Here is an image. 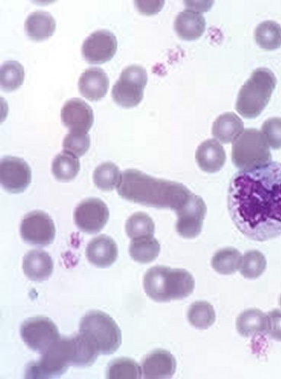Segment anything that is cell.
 <instances>
[{"instance_id":"obj_23","label":"cell","mask_w":281,"mask_h":379,"mask_svg":"<svg viewBox=\"0 0 281 379\" xmlns=\"http://www.w3.org/2000/svg\"><path fill=\"white\" fill-rule=\"evenodd\" d=\"M244 130L241 118L233 112L220 115L214 122L211 133L223 143L233 142Z\"/></svg>"},{"instance_id":"obj_22","label":"cell","mask_w":281,"mask_h":379,"mask_svg":"<svg viewBox=\"0 0 281 379\" xmlns=\"http://www.w3.org/2000/svg\"><path fill=\"white\" fill-rule=\"evenodd\" d=\"M55 20L46 11H36L31 13L25 22V30L30 39L43 41L51 37L55 32Z\"/></svg>"},{"instance_id":"obj_29","label":"cell","mask_w":281,"mask_h":379,"mask_svg":"<svg viewBox=\"0 0 281 379\" xmlns=\"http://www.w3.org/2000/svg\"><path fill=\"white\" fill-rule=\"evenodd\" d=\"M142 368L134 360L119 358L110 361L107 367L106 378L110 379H139Z\"/></svg>"},{"instance_id":"obj_10","label":"cell","mask_w":281,"mask_h":379,"mask_svg":"<svg viewBox=\"0 0 281 379\" xmlns=\"http://www.w3.org/2000/svg\"><path fill=\"white\" fill-rule=\"evenodd\" d=\"M20 232L26 243L38 247H45L55 239V227L51 218L41 211H31L23 217Z\"/></svg>"},{"instance_id":"obj_7","label":"cell","mask_w":281,"mask_h":379,"mask_svg":"<svg viewBox=\"0 0 281 379\" xmlns=\"http://www.w3.org/2000/svg\"><path fill=\"white\" fill-rule=\"evenodd\" d=\"M79 333L90 339L100 354H112L122 344V333L117 324L101 311L86 313L80 321Z\"/></svg>"},{"instance_id":"obj_3","label":"cell","mask_w":281,"mask_h":379,"mask_svg":"<svg viewBox=\"0 0 281 379\" xmlns=\"http://www.w3.org/2000/svg\"><path fill=\"white\" fill-rule=\"evenodd\" d=\"M99 354L93 342L81 333L72 337L60 338L41 354L38 361L27 365L25 378H56L70 366L84 367L93 364Z\"/></svg>"},{"instance_id":"obj_5","label":"cell","mask_w":281,"mask_h":379,"mask_svg":"<svg viewBox=\"0 0 281 379\" xmlns=\"http://www.w3.org/2000/svg\"><path fill=\"white\" fill-rule=\"evenodd\" d=\"M276 84V77L270 69H255L238 92L235 109L244 118L257 117L269 102Z\"/></svg>"},{"instance_id":"obj_20","label":"cell","mask_w":281,"mask_h":379,"mask_svg":"<svg viewBox=\"0 0 281 379\" xmlns=\"http://www.w3.org/2000/svg\"><path fill=\"white\" fill-rule=\"evenodd\" d=\"M22 269L31 280H46L52 274L53 262L51 256L43 250H32L23 257Z\"/></svg>"},{"instance_id":"obj_18","label":"cell","mask_w":281,"mask_h":379,"mask_svg":"<svg viewBox=\"0 0 281 379\" xmlns=\"http://www.w3.org/2000/svg\"><path fill=\"white\" fill-rule=\"evenodd\" d=\"M109 85V78L105 72L97 67L86 69L78 82L81 94L91 101L103 98L107 94Z\"/></svg>"},{"instance_id":"obj_26","label":"cell","mask_w":281,"mask_h":379,"mask_svg":"<svg viewBox=\"0 0 281 379\" xmlns=\"http://www.w3.org/2000/svg\"><path fill=\"white\" fill-rule=\"evenodd\" d=\"M129 251L134 261L148 263L157 257L160 251V244L153 236L142 237L132 240Z\"/></svg>"},{"instance_id":"obj_39","label":"cell","mask_w":281,"mask_h":379,"mask_svg":"<svg viewBox=\"0 0 281 379\" xmlns=\"http://www.w3.org/2000/svg\"><path fill=\"white\" fill-rule=\"evenodd\" d=\"M184 2L186 3L185 4L188 8H189L188 9H191L200 13L209 10L214 1H205L204 4H195L194 1H189V2L188 1H185Z\"/></svg>"},{"instance_id":"obj_8","label":"cell","mask_w":281,"mask_h":379,"mask_svg":"<svg viewBox=\"0 0 281 379\" xmlns=\"http://www.w3.org/2000/svg\"><path fill=\"white\" fill-rule=\"evenodd\" d=\"M147 82L148 74L143 66H127L122 71L119 80L112 87V97L114 101L126 108L136 106L143 98Z\"/></svg>"},{"instance_id":"obj_9","label":"cell","mask_w":281,"mask_h":379,"mask_svg":"<svg viewBox=\"0 0 281 379\" xmlns=\"http://www.w3.org/2000/svg\"><path fill=\"white\" fill-rule=\"evenodd\" d=\"M20 333L25 344L41 354L60 338L56 325L45 316L25 320L20 326Z\"/></svg>"},{"instance_id":"obj_19","label":"cell","mask_w":281,"mask_h":379,"mask_svg":"<svg viewBox=\"0 0 281 379\" xmlns=\"http://www.w3.org/2000/svg\"><path fill=\"white\" fill-rule=\"evenodd\" d=\"M226 152L223 146L214 139L202 142L195 152V159L199 167L207 173L220 170L226 162Z\"/></svg>"},{"instance_id":"obj_14","label":"cell","mask_w":281,"mask_h":379,"mask_svg":"<svg viewBox=\"0 0 281 379\" xmlns=\"http://www.w3.org/2000/svg\"><path fill=\"white\" fill-rule=\"evenodd\" d=\"M32 171L22 159L5 156L0 161V182L2 187L11 193L22 192L30 185Z\"/></svg>"},{"instance_id":"obj_2","label":"cell","mask_w":281,"mask_h":379,"mask_svg":"<svg viewBox=\"0 0 281 379\" xmlns=\"http://www.w3.org/2000/svg\"><path fill=\"white\" fill-rule=\"evenodd\" d=\"M117 191L123 199L157 209L175 212L183 207L192 194L182 183L156 178L136 169L121 173Z\"/></svg>"},{"instance_id":"obj_6","label":"cell","mask_w":281,"mask_h":379,"mask_svg":"<svg viewBox=\"0 0 281 379\" xmlns=\"http://www.w3.org/2000/svg\"><path fill=\"white\" fill-rule=\"evenodd\" d=\"M269 145L261 132L245 129L233 142L232 161L241 170H250L271 162Z\"/></svg>"},{"instance_id":"obj_25","label":"cell","mask_w":281,"mask_h":379,"mask_svg":"<svg viewBox=\"0 0 281 379\" xmlns=\"http://www.w3.org/2000/svg\"><path fill=\"white\" fill-rule=\"evenodd\" d=\"M51 168L54 177L58 180L68 182L78 174L80 163L77 156L63 150L53 159Z\"/></svg>"},{"instance_id":"obj_32","label":"cell","mask_w":281,"mask_h":379,"mask_svg":"<svg viewBox=\"0 0 281 379\" xmlns=\"http://www.w3.org/2000/svg\"><path fill=\"white\" fill-rule=\"evenodd\" d=\"M188 319L190 323L196 328L207 329L215 322V311L214 307L207 302H195L188 309Z\"/></svg>"},{"instance_id":"obj_38","label":"cell","mask_w":281,"mask_h":379,"mask_svg":"<svg viewBox=\"0 0 281 379\" xmlns=\"http://www.w3.org/2000/svg\"><path fill=\"white\" fill-rule=\"evenodd\" d=\"M137 10L142 14L154 15L163 8L164 1H135Z\"/></svg>"},{"instance_id":"obj_37","label":"cell","mask_w":281,"mask_h":379,"mask_svg":"<svg viewBox=\"0 0 281 379\" xmlns=\"http://www.w3.org/2000/svg\"><path fill=\"white\" fill-rule=\"evenodd\" d=\"M268 334L277 341L281 342V311L274 309L268 314Z\"/></svg>"},{"instance_id":"obj_36","label":"cell","mask_w":281,"mask_h":379,"mask_svg":"<svg viewBox=\"0 0 281 379\" xmlns=\"http://www.w3.org/2000/svg\"><path fill=\"white\" fill-rule=\"evenodd\" d=\"M261 131L271 148L281 149V118L267 119L262 125Z\"/></svg>"},{"instance_id":"obj_17","label":"cell","mask_w":281,"mask_h":379,"mask_svg":"<svg viewBox=\"0 0 281 379\" xmlns=\"http://www.w3.org/2000/svg\"><path fill=\"white\" fill-rule=\"evenodd\" d=\"M86 256L91 264L98 268H107L117 259V244L107 235H99L88 243Z\"/></svg>"},{"instance_id":"obj_12","label":"cell","mask_w":281,"mask_h":379,"mask_svg":"<svg viewBox=\"0 0 281 379\" xmlns=\"http://www.w3.org/2000/svg\"><path fill=\"white\" fill-rule=\"evenodd\" d=\"M176 213L178 216L176 230L179 235L191 239L201 232L207 213V206L201 197L192 193L186 204Z\"/></svg>"},{"instance_id":"obj_11","label":"cell","mask_w":281,"mask_h":379,"mask_svg":"<svg viewBox=\"0 0 281 379\" xmlns=\"http://www.w3.org/2000/svg\"><path fill=\"white\" fill-rule=\"evenodd\" d=\"M109 216V209L105 202L98 198H89L76 207L74 220L81 231L95 234L105 227Z\"/></svg>"},{"instance_id":"obj_24","label":"cell","mask_w":281,"mask_h":379,"mask_svg":"<svg viewBox=\"0 0 281 379\" xmlns=\"http://www.w3.org/2000/svg\"><path fill=\"white\" fill-rule=\"evenodd\" d=\"M236 328L244 337L268 333V316L257 309H247L236 320Z\"/></svg>"},{"instance_id":"obj_15","label":"cell","mask_w":281,"mask_h":379,"mask_svg":"<svg viewBox=\"0 0 281 379\" xmlns=\"http://www.w3.org/2000/svg\"><path fill=\"white\" fill-rule=\"evenodd\" d=\"M60 116L63 125L72 132L87 133L94 120L91 107L79 98L67 101L61 109Z\"/></svg>"},{"instance_id":"obj_28","label":"cell","mask_w":281,"mask_h":379,"mask_svg":"<svg viewBox=\"0 0 281 379\" xmlns=\"http://www.w3.org/2000/svg\"><path fill=\"white\" fill-rule=\"evenodd\" d=\"M242 256L236 249L226 247L217 251L211 259V266L218 273L230 275L240 269Z\"/></svg>"},{"instance_id":"obj_16","label":"cell","mask_w":281,"mask_h":379,"mask_svg":"<svg viewBox=\"0 0 281 379\" xmlns=\"http://www.w3.org/2000/svg\"><path fill=\"white\" fill-rule=\"evenodd\" d=\"M176 361L174 356L164 349H156L148 354L142 361L144 378H170L175 373Z\"/></svg>"},{"instance_id":"obj_21","label":"cell","mask_w":281,"mask_h":379,"mask_svg":"<svg viewBox=\"0 0 281 379\" xmlns=\"http://www.w3.org/2000/svg\"><path fill=\"white\" fill-rule=\"evenodd\" d=\"M174 26L176 33L181 39L192 41L203 35L206 21L201 13L187 8L178 13Z\"/></svg>"},{"instance_id":"obj_33","label":"cell","mask_w":281,"mask_h":379,"mask_svg":"<svg viewBox=\"0 0 281 379\" xmlns=\"http://www.w3.org/2000/svg\"><path fill=\"white\" fill-rule=\"evenodd\" d=\"M121 172L117 165L107 161L96 167L93 174L95 185L103 191H110L117 186Z\"/></svg>"},{"instance_id":"obj_34","label":"cell","mask_w":281,"mask_h":379,"mask_svg":"<svg viewBox=\"0 0 281 379\" xmlns=\"http://www.w3.org/2000/svg\"><path fill=\"white\" fill-rule=\"evenodd\" d=\"M266 259L258 250H250L244 253L242 258L240 271L247 279L259 278L266 270Z\"/></svg>"},{"instance_id":"obj_1","label":"cell","mask_w":281,"mask_h":379,"mask_svg":"<svg viewBox=\"0 0 281 379\" xmlns=\"http://www.w3.org/2000/svg\"><path fill=\"white\" fill-rule=\"evenodd\" d=\"M228 209L247 237L263 242L281 235V163L271 161L235 173L229 184Z\"/></svg>"},{"instance_id":"obj_40","label":"cell","mask_w":281,"mask_h":379,"mask_svg":"<svg viewBox=\"0 0 281 379\" xmlns=\"http://www.w3.org/2000/svg\"><path fill=\"white\" fill-rule=\"evenodd\" d=\"M280 305L281 306V295H280Z\"/></svg>"},{"instance_id":"obj_31","label":"cell","mask_w":281,"mask_h":379,"mask_svg":"<svg viewBox=\"0 0 281 379\" xmlns=\"http://www.w3.org/2000/svg\"><path fill=\"white\" fill-rule=\"evenodd\" d=\"M125 229L127 236L132 240L152 237L155 233V224L147 213L137 212L127 219Z\"/></svg>"},{"instance_id":"obj_27","label":"cell","mask_w":281,"mask_h":379,"mask_svg":"<svg viewBox=\"0 0 281 379\" xmlns=\"http://www.w3.org/2000/svg\"><path fill=\"white\" fill-rule=\"evenodd\" d=\"M256 44L266 50H274L281 46V26L273 20L259 23L254 31Z\"/></svg>"},{"instance_id":"obj_13","label":"cell","mask_w":281,"mask_h":379,"mask_svg":"<svg viewBox=\"0 0 281 379\" xmlns=\"http://www.w3.org/2000/svg\"><path fill=\"white\" fill-rule=\"evenodd\" d=\"M117 41L115 35L107 30L91 33L81 46L83 58L89 63L101 64L110 61L115 54Z\"/></svg>"},{"instance_id":"obj_4","label":"cell","mask_w":281,"mask_h":379,"mask_svg":"<svg viewBox=\"0 0 281 379\" xmlns=\"http://www.w3.org/2000/svg\"><path fill=\"white\" fill-rule=\"evenodd\" d=\"M143 287L147 295L154 301L166 302L190 295L195 288V280L185 269L155 266L146 271Z\"/></svg>"},{"instance_id":"obj_35","label":"cell","mask_w":281,"mask_h":379,"mask_svg":"<svg viewBox=\"0 0 281 379\" xmlns=\"http://www.w3.org/2000/svg\"><path fill=\"white\" fill-rule=\"evenodd\" d=\"M90 147V137L87 133L72 132L67 134L63 142L64 151L77 157L86 153Z\"/></svg>"},{"instance_id":"obj_30","label":"cell","mask_w":281,"mask_h":379,"mask_svg":"<svg viewBox=\"0 0 281 379\" xmlns=\"http://www.w3.org/2000/svg\"><path fill=\"white\" fill-rule=\"evenodd\" d=\"M25 77L24 68L15 61L4 62L0 69V86L5 92H12L19 88Z\"/></svg>"}]
</instances>
